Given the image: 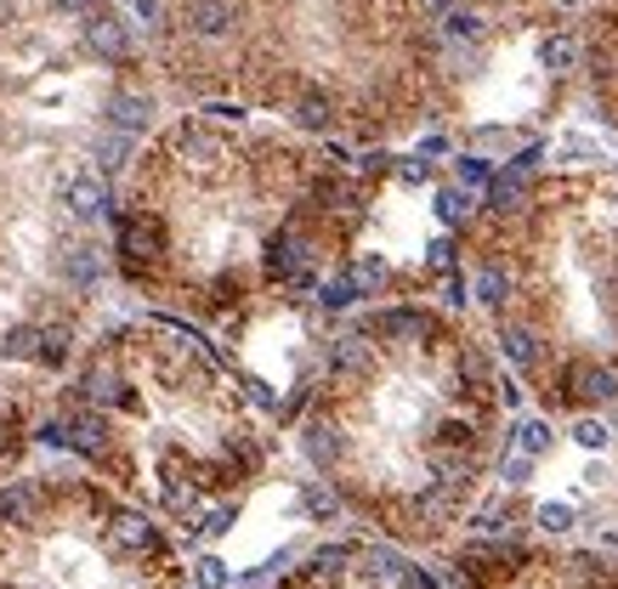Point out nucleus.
Listing matches in <instances>:
<instances>
[{"instance_id":"nucleus-14","label":"nucleus","mask_w":618,"mask_h":589,"mask_svg":"<svg viewBox=\"0 0 618 589\" xmlns=\"http://www.w3.org/2000/svg\"><path fill=\"white\" fill-rule=\"evenodd\" d=\"M329 120H336V103H329V96L307 91L301 103H296V125H301V131H329Z\"/></svg>"},{"instance_id":"nucleus-6","label":"nucleus","mask_w":618,"mask_h":589,"mask_svg":"<svg viewBox=\"0 0 618 589\" xmlns=\"http://www.w3.org/2000/svg\"><path fill=\"white\" fill-rule=\"evenodd\" d=\"M58 267H63V278L74 289H97L103 283V256L91 250V244H69V250L58 256Z\"/></svg>"},{"instance_id":"nucleus-27","label":"nucleus","mask_w":618,"mask_h":589,"mask_svg":"<svg viewBox=\"0 0 618 589\" xmlns=\"http://www.w3.org/2000/svg\"><path fill=\"white\" fill-rule=\"evenodd\" d=\"M460 182H488V165L483 159H460Z\"/></svg>"},{"instance_id":"nucleus-21","label":"nucleus","mask_w":618,"mask_h":589,"mask_svg":"<svg viewBox=\"0 0 618 589\" xmlns=\"http://www.w3.org/2000/svg\"><path fill=\"white\" fill-rule=\"evenodd\" d=\"M574 442H579V448H607V425L601 420H579L574 425Z\"/></svg>"},{"instance_id":"nucleus-7","label":"nucleus","mask_w":618,"mask_h":589,"mask_svg":"<svg viewBox=\"0 0 618 589\" xmlns=\"http://www.w3.org/2000/svg\"><path fill=\"white\" fill-rule=\"evenodd\" d=\"M148 114H154V103H148V96H136V91H114L109 96V125L125 131V136H136L142 125H148Z\"/></svg>"},{"instance_id":"nucleus-20","label":"nucleus","mask_w":618,"mask_h":589,"mask_svg":"<svg viewBox=\"0 0 618 589\" xmlns=\"http://www.w3.org/2000/svg\"><path fill=\"white\" fill-rule=\"evenodd\" d=\"M499 476H505V487H522L534 476V459L528 454H511V459H499Z\"/></svg>"},{"instance_id":"nucleus-5","label":"nucleus","mask_w":618,"mask_h":589,"mask_svg":"<svg viewBox=\"0 0 618 589\" xmlns=\"http://www.w3.org/2000/svg\"><path fill=\"white\" fill-rule=\"evenodd\" d=\"M182 23L194 29V34H227L233 23H239V0H187L182 7Z\"/></svg>"},{"instance_id":"nucleus-28","label":"nucleus","mask_w":618,"mask_h":589,"mask_svg":"<svg viewBox=\"0 0 618 589\" xmlns=\"http://www.w3.org/2000/svg\"><path fill=\"white\" fill-rule=\"evenodd\" d=\"M58 12H97V0H52Z\"/></svg>"},{"instance_id":"nucleus-15","label":"nucleus","mask_w":618,"mask_h":589,"mask_svg":"<svg viewBox=\"0 0 618 589\" xmlns=\"http://www.w3.org/2000/svg\"><path fill=\"white\" fill-rule=\"evenodd\" d=\"M69 323H45V334H40V363L45 369H63L69 363Z\"/></svg>"},{"instance_id":"nucleus-23","label":"nucleus","mask_w":618,"mask_h":589,"mask_svg":"<svg viewBox=\"0 0 618 589\" xmlns=\"http://www.w3.org/2000/svg\"><path fill=\"white\" fill-rule=\"evenodd\" d=\"M449 34L477 40V34H483V18H477V12H449Z\"/></svg>"},{"instance_id":"nucleus-25","label":"nucleus","mask_w":618,"mask_h":589,"mask_svg":"<svg viewBox=\"0 0 618 589\" xmlns=\"http://www.w3.org/2000/svg\"><path fill=\"white\" fill-rule=\"evenodd\" d=\"M227 527H233V505H216V510L205 516V538H222Z\"/></svg>"},{"instance_id":"nucleus-4","label":"nucleus","mask_w":618,"mask_h":589,"mask_svg":"<svg viewBox=\"0 0 618 589\" xmlns=\"http://www.w3.org/2000/svg\"><path fill=\"white\" fill-rule=\"evenodd\" d=\"M69 448H74L80 459H103V454L114 448V431H109V420H103L97 409H80V414H69Z\"/></svg>"},{"instance_id":"nucleus-2","label":"nucleus","mask_w":618,"mask_h":589,"mask_svg":"<svg viewBox=\"0 0 618 589\" xmlns=\"http://www.w3.org/2000/svg\"><path fill=\"white\" fill-rule=\"evenodd\" d=\"M80 403H85V409H97V414L125 409V403H131V385H125L120 369L103 358V363H91V369L80 374Z\"/></svg>"},{"instance_id":"nucleus-9","label":"nucleus","mask_w":618,"mask_h":589,"mask_svg":"<svg viewBox=\"0 0 618 589\" xmlns=\"http://www.w3.org/2000/svg\"><path fill=\"white\" fill-rule=\"evenodd\" d=\"M40 323H12L7 329V340H0V358L7 363H40Z\"/></svg>"},{"instance_id":"nucleus-22","label":"nucleus","mask_w":618,"mask_h":589,"mask_svg":"<svg viewBox=\"0 0 618 589\" xmlns=\"http://www.w3.org/2000/svg\"><path fill=\"white\" fill-rule=\"evenodd\" d=\"M539 527L545 533H567V527H574V510H567V505H539Z\"/></svg>"},{"instance_id":"nucleus-26","label":"nucleus","mask_w":618,"mask_h":589,"mask_svg":"<svg viewBox=\"0 0 618 589\" xmlns=\"http://www.w3.org/2000/svg\"><path fill=\"white\" fill-rule=\"evenodd\" d=\"M12 431H18V414H0V459L18 448V436H12Z\"/></svg>"},{"instance_id":"nucleus-19","label":"nucleus","mask_w":618,"mask_h":589,"mask_svg":"<svg viewBox=\"0 0 618 589\" xmlns=\"http://www.w3.org/2000/svg\"><path fill=\"white\" fill-rule=\"evenodd\" d=\"M194 583H199V589H227V567H222L216 556H199V561H194Z\"/></svg>"},{"instance_id":"nucleus-11","label":"nucleus","mask_w":618,"mask_h":589,"mask_svg":"<svg viewBox=\"0 0 618 589\" xmlns=\"http://www.w3.org/2000/svg\"><path fill=\"white\" fill-rule=\"evenodd\" d=\"M358 294H363V289H358V272H352V267H341V272H329V278H323L318 301H323L329 312H341V307H352V301H358Z\"/></svg>"},{"instance_id":"nucleus-16","label":"nucleus","mask_w":618,"mask_h":589,"mask_svg":"<svg viewBox=\"0 0 618 589\" xmlns=\"http://www.w3.org/2000/svg\"><path fill=\"white\" fill-rule=\"evenodd\" d=\"M539 58H545V69H550V74H567V69H574V58H579V45L567 40V34H550Z\"/></svg>"},{"instance_id":"nucleus-8","label":"nucleus","mask_w":618,"mask_h":589,"mask_svg":"<svg viewBox=\"0 0 618 589\" xmlns=\"http://www.w3.org/2000/svg\"><path fill=\"white\" fill-rule=\"evenodd\" d=\"M69 210L74 216H109V182L103 176H80V182H69Z\"/></svg>"},{"instance_id":"nucleus-24","label":"nucleus","mask_w":618,"mask_h":589,"mask_svg":"<svg viewBox=\"0 0 618 589\" xmlns=\"http://www.w3.org/2000/svg\"><path fill=\"white\" fill-rule=\"evenodd\" d=\"M45 448H69V420H40V431H34Z\"/></svg>"},{"instance_id":"nucleus-18","label":"nucleus","mask_w":618,"mask_h":589,"mask_svg":"<svg viewBox=\"0 0 618 589\" xmlns=\"http://www.w3.org/2000/svg\"><path fill=\"white\" fill-rule=\"evenodd\" d=\"M437 216H443V221H465V216H471V199H465L460 187H443V193H437Z\"/></svg>"},{"instance_id":"nucleus-3","label":"nucleus","mask_w":618,"mask_h":589,"mask_svg":"<svg viewBox=\"0 0 618 589\" xmlns=\"http://www.w3.org/2000/svg\"><path fill=\"white\" fill-rule=\"evenodd\" d=\"M85 45H91V52H97V58H109V63H125L131 58V29L114 18V12H91L85 18Z\"/></svg>"},{"instance_id":"nucleus-1","label":"nucleus","mask_w":618,"mask_h":589,"mask_svg":"<svg viewBox=\"0 0 618 589\" xmlns=\"http://www.w3.org/2000/svg\"><path fill=\"white\" fill-rule=\"evenodd\" d=\"M109 545L125 550V556H165V533L154 516H142V510H114L109 521Z\"/></svg>"},{"instance_id":"nucleus-17","label":"nucleus","mask_w":618,"mask_h":589,"mask_svg":"<svg viewBox=\"0 0 618 589\" xmlns=\"http://www.w3.org/2000/svg\"><path fill=\"white\" fill-rule=\"evenodd\" d=\"M301 499H307L312 516H336V510H341V494H336V487H323V482H307Z\"/></svg>"},{"instance_id":"nucleus-13","label":"nucleus","mask_w":618,"mask_h":589,"mask_svg":"<svg viewBox=\"0 0 618 589\" xmlns=\"http://www.w3.org/2000/svg\"><path fill=\"white\" fill-rule=\"evenodd\" d=\"M91 159H97V170H103V176L125 170V159H131V136H125V131H109L97 147H91Z\"/></svg>"},{"instance_id":"nucleus-12","label":"nucleus","mask_w":618,"mask_h":589,"mask_svg":"<svg viewBox=\"0 0 618 589\" xmlns=\"http://www.w3.org/2000/svg\"><path fill=\"white\" fill-rule=\"evenodd\" d=\"M34 499H40V487H34V482H12V487H0V527H7V521H29Z\"/></svg>"},{"instance_id":"nucleus-10","label":"nucleus","mask_w":618,"mask_h":589,"mask_svg":"<svg viewBox=\"0 0 618 589\" xmlns=\"http://www.w3.org/2000/svg\"><path fill=\"white\" fill-rule=\"evenodd\" d=\"M511 442H516V454L539 459V454H550L556 431H550V420H516V425H511Z\"/></svg>"}]
</instances>
